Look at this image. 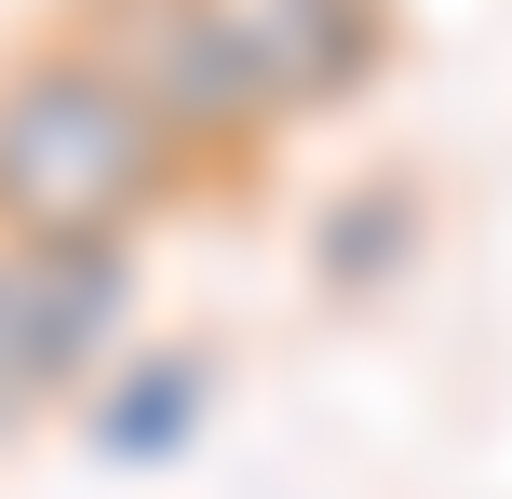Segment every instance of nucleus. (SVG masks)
Masks as SVG:
<instances>
[{"label": "nucleus", "instance_id": "obj_2", "mask_svg": "<svg viewBox=\"0 0 512 499\" xmlns=\"http://www.w3.org/2000/svg\"><path fill=\"white\" fill-rule=\"evenodd\" d=\"M54 27H68V41L176 135V162L203 176V203L270 176L283 122L256 108V81H243V54H230V27H216V0H68Z\"/></svg>", "mask_w": 512, "mask_h": 499}, {"label": "nucleus", "instance_id": "obj_1", "mask_svg": "<svg viewBox=\"0 0 512 499\" xmlns=\"http://www.w3.org/2000/svg\"><path fill=\"white\" fill-rule=\"evenodd\" d=\"M176 203L203 176L68 27L0 54V243H149Z\"/></svg>", "mask_w": 512, "mask_h": 499}, {"label": "nucleus", "instance_id": "obj_3", "mask_svg": "<svg viewBox=\"0 0 512 499\" xmlns=\"http://www.w3.org/2000/svg\"><path fill=\"white\" fill-rule=\"evenodd\" d=\"M135 324V243H0V446L68 419Z\"/></svg>", "mask_w": 512, "mask_h": 499}, {"label": "nucleus", "instance_id": "obj_5", "mask_svg": "<svg viewBox=\"0 0 512 499\" xmlns=\"http://www.w3.org/2000/svg\"><path fill=\"white\" fill-rule=\"evenodd\" d=\"M216 405V351L189 338H149V351H108L95 392H81V432H95V459H135V473H162V459L203 432Z\"/></svg>", "mask_w": 512, "mask_h": 499}, {"label": "nucleus", "instance_id": "obj_4", "mask_svg": "<svg viewBox=\"0 0 512 499\" xmlns=\"http://www.w3.org/2000/svg\"><path fill=\"white\" fill-rule=\"evenodd\" d=\"M216 27H230L256 108H270L283 135L364 108V95L391 81V41H405V14H391V0H216Z\"/></svg>", "mask_w": 512, "mask_h": 499}, {"label": "nucleus", "instance_id": "obj_6", "mask_svg": "<svg viewBox=\"0 0 512 499\" xmlns=\"http://www.w3.org/2000/svg\"><path fill=\"white\" fill-rule=\"evenodd\" d=\"M405 257H418V189H405V176H378L364 203L324 216V284H337V297H378Z\"/></svg>", "mask_w": 512, "mask_h": 499}]
</instances>
